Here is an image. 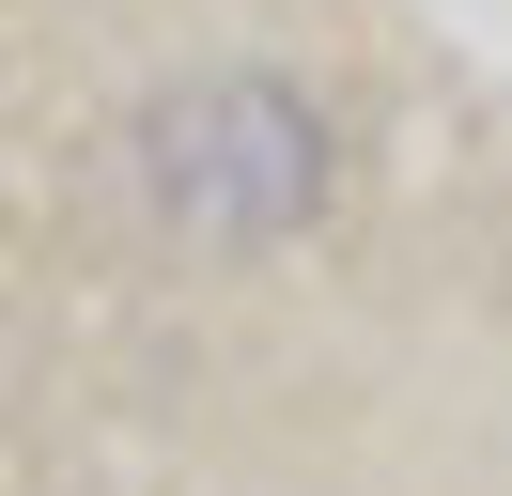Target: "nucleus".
I'll return each instance as SVG.
<instances>
[{"label":"nucleus","mask_w":512,"mask_h":496,"mask_svg":"<svg viewBox=\"0 0 512 496\" xmlns=\"http://www.w3.org/2000/svg\"><path fill=\"white\" fill-rule=\"evenodd\" d=\"M156 233H202V248H280L295 217L326 202V124L311 93L280 78H202V93H156L125 140Z\"/></svg>","instance_id":"obj_1"}]
</instances>
